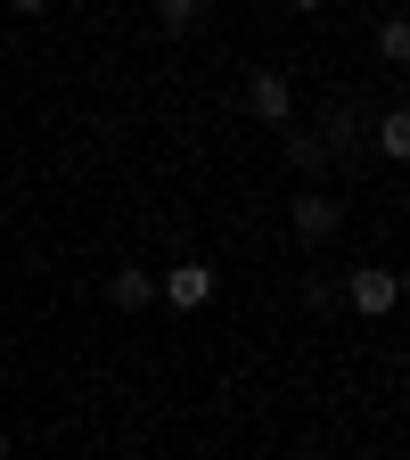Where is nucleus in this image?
I'll use <instances>...</instances> for the list:
<instances>
[{
    "label": "nucleus",
    "instance_id": "1",
    "mask_svg": "<svg viewBox=\"0 0 410 460\" xmlns=\"http://www.w3.org/2000/svg\"><path fill=\"white\" fill-rule=\"evenodd\" d=\"M247 115L255 124H287V115H296V83H287L279 66H255L247 75Z\"/></svg>",
    "mask_w": 410,
    "mask_h": 460
},
{
    "label": "nucleus",
    "instance_id": "7",
    "mask_svg": "<svg viewBox=\"0 0 410 460\" xmlns=\"http://www.w3.org/2000/svg\"><path fill=\"white\" fill-rule=\"evenodd\" d=\"M378 58H386V66H410V17H386L378 25Z\"/></svg>",
    "mask_w": 410,
    "mask_h": 460
},
{
    "label": "nucleus",
    "instance_id": "12",
    "mask_svg": "<svg viewBox=\"0 0 410 460\" xmlns=\"http://www.w3.org/2000/svg\"><path fill=\"white\" fill-rule=\"evenodd\" d=\"M0 460H9V428H0Z\"/></svg>",
    "mask_w": 410,
    "mask_h": 460
},
{
    "label": "nucleus",
    "instance_id": "9",
    "mask_svg": "<svg viewBox=\"0 0 410 460\" xmlns=\"http://www.w3.org/2000/svg\"><path fill=\"white\" fill-rule=\"evenodd\" d=\"M205 9H214V0H156V17H164V25H172V33H181V25H189V17H205Z\"/></svg>",
    "mask_w": 410,
    "mask_h": 460
},
{
    "label": "nucleus",
    "instance_id": "4",
    "mask_svg": "<svg viewBox=\"0 0 410 460\" xmlns=\"http://www.w3.org/2000/svg\"><path fill=\"white\" fill-rule=\"evenodd\" d=\"M287 222H296V239H336V198H320V190H304L296 206H287Z\"/></svg>",
    "mask_w": 410,
    "mask_h": 460
},
{
    "label": "nucleus",
    "instance_id": "10",
    "mask_svg": "<svg viewBox=\"0 0 410 460\" xmlns=\"http://www.w3.org/2000/svg\"><path fill=\"white\" fill-rule=\"evenodd\" d=\"M9 9H17V17H41V9H49V0H9Z\"/></svg>",
    "mask_w": 410,
    "mask_h": 460
},
{
    "label": "nucleus",
    "instance_id": "8",
    "mask_svg": "<svg viewBox=\"0 0 410 460\" xmlns=\"http://www.w3.org/2000/svg\"><path fill=\"white\" fill-rule=\"evenodd\" d=\"M287 164H296V172H320V164H328V140H312V132H287Z\"/></svg>",
    "mask_w": 410,
    "mask_h": 460
},
{
    "label": "nucleus",
    "instance_id": "5",
    "mask_svg": "<svg viewBox=\"0 0 410 460\" xmlns=\"http://www.w3.org/2000/svg\"><path fill=\"white\" fill-rule=\"evenodd\" d=\"M107 296L124 305V313H140V305H156V279H148L140 263H115V279H107Z\"/></svg>",
    "mask_w": 410,
    "mask_h": 460
},
{
    "label": "nucleus",
    "instance_id": "3",
    "mask_svg": "<svg viewBox=\"0 0 410 460\" xmlns=\"http://www.w3.org/2000/svg\"><path fill=\"white\" fill-rule=\"evenodd\" d=\"M156 296H164L172 313H197V305L214 296V263H172V271L156 279Z\"/></svg>",
    "mask_w": 410,
    "mask_h": 460
},
{
    "label": "nucleus",
    "instance_id": "11",
    "mask_svg": "<svg viewBox=\"0 0 410 460\" xmlns=\"http://www.w3.org/2000/svg\"><path fill=\"white\" fill-rule=\"evenodd\" d=\"M287 9H304V17H312V9H328V0H287Z\"/></svg>",
    "mask_w": 410,
    "mask_h": 460
},
{
    "label": "nucleus",
    "instance_id": "13",
    "mask_svg": "<svg viewBox=\"0 0 410 460\" xmlns=\"http://www.w3.org/2000/svg\"><path fill=\"white\" fill-rule=\"evenodd\" d=\"M394 288H402V296H410V271H402V279H394Z\"/></svg>",
    "mask_w": 410,
    "mask_h": 460
},
{
    "label": "nucleus",
    "instance_id": "6",
    "mask_svg": "<svg viewBox=\"0 0 410 460\" xmlns=\"http://www.w3.org/2000/svg\"><path fill=\"white\" fill-rule=\"evenodd\" d=\"M378 156L410 164V107H386V115H378Z\"/></svg>",
    "mask_w": 410,
    "mask_h": 460
},
{
    "label": "nucleus",
    "instance_id": "2",
    "mask_svg": "<svg viewBox=\"0 0 410 460\" xmlns=\"http://www.w3.org/2000/svg\"><path fill=\"white\" fill-rule=\"evenodd\" d=\"M345 305L370 313V321H386V313L402 305V288H394V271H386V263H362L353 279H345Z\"/></svg>",
    "mask_w": 410,
    "mask_h": 460
}]
</instances>
